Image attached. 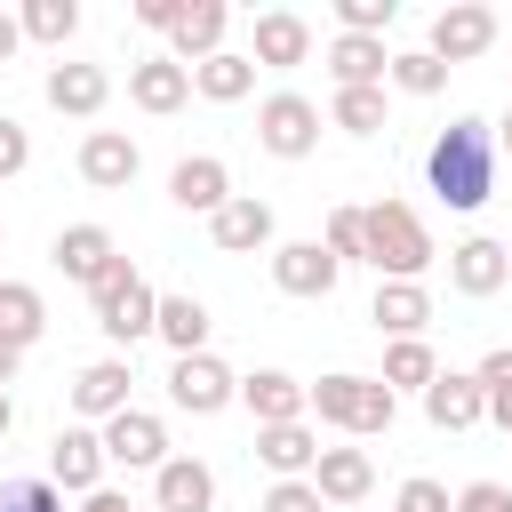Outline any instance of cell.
<instances>
[{"mask_svg": "<svg viewBox=\"0 0 512 512\" xmlns=\"http://www.w3.org/2000/svg\"><path fill=\"white\" fill-rule=\"evenodd\" d=\"M104 432H88V424H64L56 432V448H48V472H56V488H72V496H96L104 488Z\"/></svg>", "mask_w": 512, "mask_h": 512, "instance_id": "cell-9", "label": "cell"}, {"mask_svg": "<svg viewBox=\"0 0 512 512\" xmlns=\"http://www.w3.org/2000/svg\"><path fill=\"white\" fill-rule=\"evenodd\" d=\"M256 456H264L280 480H304V472L320 464V440H312L304 424H264V432H256Z\"/></svg>", "mask_w": 512, "mask_h": 512, "instance_id": "cell-28", "label": "cell"}, {"mask_svg": "<svg viewBox=\"0 0 512 512\" xmlns=\"http://www.w3.org/2000/svg\"><path fill=\"white\" fill-rule=\"evenodd\" d=\"M192 88L208 96V104H240L248 88H256V56H208V64H192Z\"/></svg>", "mask_w": 512, "mask_h": 512, "instance_id": "cell-30", "label": "cell"}, {"mask_svg": "<svg viewBox=\"0 0 512 512\" xmlns=\"http://www.w3.org/2000/svg\"><path fill=\"white\" fill-rule=\"evenodd\" d=\"M208 232H216V248H224V256H248V248H264V240H272V208H264L256 192H232V200L208 216Z\"/></svg>", "mask_w": 512, "mask_h": 512, "instance_id": "cell-19", "label": "cell"}, {"mask_svg": "<svg viewBox=\"0 0 512 512\" xmlns=\"http://www.w3.org/2000/svg\"><path fill=\"white\" fill-rule=\"evenodd\" d=\"M320 240H328L336 264H352V256L368 264V208H328V232H320Z\"/></svg>", "mask_w": 512, "mask_h": 512, "instance_id": "cell-34", "label": "cell"}, {"mask_svg": "<svg viewBox=\"0 0 512 512\" xmlns=\"http://www.w3.org/2000/svg\"><path fill=\"white\" fill-rule=\"evenodd\" d=\"M152 504L160 512H216V472L200 456H168L152 472Z\"/></svg>", "mask_w": 512, "mask_h": 512, "instance_id": "cell-15", "label": "cell"}, {"mask_svg": "<svg viewBox=\"0 0 512 512\" xmlns=\"http://www.w3.org/2000/svg\"><path fill=\"white\" fill-rule=\"evenodd\" d=\"M496 160H504V144H496V128L488 120H448L440 136H432V152H424V176H432V192L448 200V208H488V192H496Z\"/></svg>", "mask_w": 512, "mask_h": 512, "instance_id": "cell-1", "label": "cell"}, {"mask_svg": "<svg viewBox=\"0 0 512 512\" xmlns=\"http://www.w3.org/2000/svg\"><path fill=\"white\" fill-rule=\"evenodd\" d=\"M368 320L400 344V336H424V320H432V296H424V280H384L376 288V304H368Z\"/></svg>", "mask_w": 512, "mask_h": 512, "instance_id": "cell-23", "label": "cell"}, {"mask_svg": "<svg viewBox=\"0 0 512 512\" xmlns=\"http://www.w3.org/2000/svg\"><path fill=\"white\" fill-rule=\"evenodd\" d=\"M456 512H512V488H504V480H472V488L456 496Z\"/></svg>", "mask_w": 512, "mask_h": 512, "instance_id": "cell-41", "label": "cell"}, {"mask_svg": "<svg viewBox=\"0 0 512 512\" xmlns=\"http://www.w3.org/2000/svg\"><path fill=\"white\" fill-rule=\"evenodd\" d=\"M56 272L80 280V288H104V280L120 272L112 232H104V224H64V232H56Z\"/></svg>", "mask_w": 512, "mask_h": 512, "instance_id": "cell-8", "label": "cell"}, {"mask_svg": "<svg viewBox=\"0 0 512 512\" xmlns=\"http://www.w3.org/2000/svg\"><path fill=\"white\" fill-rule=\"evenodd\" d=\"M392 16H400L392 0H336V24H344V32H368V40H384Z\"/></svg>", "mask_w": 512, "mask_h": 512, "instance_id": "cell-36", "label": "cell"}, {"mask_svg": "<svg viewBox=\"0 0 512 512\" xmlns=\"http://www.w3.org/2000/svg\"><path fill=\"white\" fill-rule=\"evenodd\" d=\"M328 72H336V88H376V80L392 72V56H384V40H368V32H336V40H328Z\"/></svg>", "mask_w": 512, "mask_h": 512, "instance_id": "cell-24", "label": "cell"}, {"mask_svg": "<svg viewBox=\"0 0 512 512\" xmlns=\"http://www.w3.org/2000/svg\"><path fill=\"white\" fill-rule=\"evenodd\" d=\"M224 24H232V8H224V0H192V8H184V24L168 32V40H176V64L192 72V64L224 56Z\"/></svg>", "mask_w": 512, "mask_h": 512, "instance_id": "cell-21", "label": "cell"}, {"mask_svg": "<svg viewBox=\"0 0 512 512\" xmlns=\"http://www.w3.org/2000/svg\"><path fill=\"white\" fill-rule=\"evenodd\" d=\"M336 256H328V240H280L272 248V280H280V296H328L336 288Z\"/></svg>", "mask_w": 512, "mask_h": 512, "instance_id": "cell-10", "label": "cell"}, {"mask_svg": "<svg viewBox=\"0 0 512 512\" xmlns=\"http://www.w3.org/2000/svg\"><path fill=\"white\" fill-rule=\"evenodd\" d=\"M480 48H496V8L448 0V8L432 16V56H440V64H472Z\"/></svg>", "mask_w": 512, "mask_h": 512, "instance_id": "cell-7", "label": "cell"}, {"mask_svg": "<svg viewBox=\"0 0 512 512\" xmlns=\"http://www.w3.org/2000/svg\"><path fill=\"white\" fill-rule=\"evenodd\" d=\"M448 280H456L464 296H496V288L512 280V248H504V240H488V232H472V240H456V248H448Z\"/></svg>", "mask_w": 512, "mask_h": 512, "instance_id": "cell-13", "label": "cell"}, {"mask_svg": "<svg viewBox=\"0 0 512 512\" xmlns=\"http://www.w3.org/2000/svg\"><path fill=\"white\" fill-rule=\"evenodd\" d=\"M72 32H80V8H72V0H32V8H24V40H48V48H64Z\"/></svg>", "mask_w": 512, "mask_h": 512, "instance_id": "cell-33", "label": "cell"}, {"mask_svg": "<svg viewBox=\"0 0 512 512\" xmlns=\"http://www.w3.org/2000/svg\"><path fill=\"white\" fill-rule=\"evenodd\" d=\"M96 296V328L112 336V344H136V336H152V320H160V296L144 288V272L120 256V272L104 280V288H88Z\"/></svg>", "mask_w": 512, "mask_h": 512, "instance_id": "cell-4", "label": "cell"}, {"mask_svg": "<svg viewBox=\"0 0 512 512\" xmlns=\"http://www.w3.org/2000/svg\"><path fill=\"white\" fill-rule=\"evenodd\" d=\"M256 144H264L272 160H304V152L320 144V104L296 96V88L264 96V104H256Z\"/></svg>", "mask_w": 512, "mask_h": 512, "instance_id": "cell-5", "label": "cell"}, {"mask_svg": "<svg viewBox=\"0 0 512 512\" xmlns=\"http://www.w3.org/2000/svg\"><path fill=\"white\" fill-rule=\"evenodd\" d=\"M80 512H136V504H128V496H112V488H96V496H88Z\"/></svg>", "mask_w": 512, "mask_h": 512, "instance_id": "cell-46", "label": "cell"}, {"mask_svg": "<svg viewBox=\"0 0 512 512\" xmlns=\"http://www.w3.org/2000/svg\"><path fill=\"white\" fill-rule=\"evenodd\" d=\"M432 376H440V360H432V344H424V336H400V344L384 352V384H392V392H400V384L432 392Z\"/></svg>", "mask_w": 512, "mask_h": 512, "instance_id": "cell-31", "label": "cell"}, {"mask_svg": "<svg viewBox=\"0 0 512 512\" xmlns=\"http://www.w3.org/2000/svg\"><path fill=\"white\" fill-rule=\"evenodd\" d=\"M0 512H64V496H56V480H8Z\"/></svg>", "mask_w": 512, "mask_h": 512, "instance_id": "cell-37", "label": "cell"}, {"mask_svg": "<svg viewBox=\"0 0 512 512\" xmlns=\"http://www.w3.org/2000/svg\"><path fill=\"white\" fill-rule=\"evenodd\" d=\"M168 400H176V408H192V416H216V408H232V400H240V376H232L216 352H184V360L168 368Z\"/></svg>", "mask_w": 512, "mask_h": 512, "instance_id": "cell-6", "label": "cell"}, {"mask_svg": "<svg viewBox=\"0 0 512 512\" xmlns=\"http://www.w3.org/2000/svg\"><path fill=\"white\" fill-rule=\"evenodd\" d=\"M184 8H192V0H136V24H152V32H176V24H184Z\"/></svg>", "mask_w": 512, "mask_h": 512, "instance_id": "cell-42", "label": "cell"}, {"mask_svg": "<svg viewBox=\"0 0 512 512\" xmlns=\"http://www.w3.org/2000/svg\"><path fill=\"white\" fill-rule=\"evenodd\" d=\"M264 512H320V488L312 480H272L264 488Z\"/></svg>", "mask_w": 512, "mask_h": 512, "instance_id": "cell-39", "label": "cell"}, {"mask_svg": "<svg viewBox=\"0 0 512 512\" xmlns=\"http://www.w3.org/2000/svg\"><path fill=\"white\" fill-rule=\"evenodd\" d=\"M8 424H16V408H8V392H0V440H8Z\"/></svg>", "mask_w": 512, "mask_h": 512, "instance_id": "cell-48", "label": "cell"}, {"mask_svg": "<svg viewBox=\"0 0 512 512\" xmlns=\"http://www.w3.org/2000/svg\"><path fill=\"white\" fill-rule=\"evenodd\" d=\"M256 64H272V72H288V64H304L312 56V24L296 16V8H264L256 16V48H248Z\"/></svg>", "mask_w": 512, "mask_h": 512, "instance_id": "cell-18", "label": "cell"}, {"mask_svg": "<svg viewBox=\"0 0 512 512\" xmlns=\"http://www.w3.org/2000/svg\"><path fill=\"white\" fill-rule=\"evenodd\" d=\"M424 416H432L440 432H472V424L488 416V392H480V376H456V368H440V376H432V392H424Z\"/></svg>", "mask_w": 512, "mask_h": 512, "instance_id": "cell-17", "label": "cell"}, {"mask_svg": "<svg viewBox=\"0 0 512 512\" xmlns=\"http://www.w3.org/2000/svg\"><path fill=\"white\" fill-rule=\"evenodd\" d=\"M128 384H136V368H128V360H88V368L72 376V408H80V416H96V424H112V416L128 408Z\"/></svg>", "mask_w": 512, "mask_h": 512, "instance_id": "cell-16", "label": "cell"}, {"mask_svg": "<svg viewBox=\"0 0 512 512\" xmlns=\"http://www.w3.org/2000/svg\"><path fill=\"white\" fill-rule=\"evenodd\" d=\"M480 392H488V384H480ZM488 416H496V424L512 432V384H496V392H488Z\"/></svg>", "mask_w": 512, "mask_h": 512, "instance_id": "cell-45", "label": "cell"}, {"mask_svg": "<svg viewBox=\"0 0 512 512\" xmlns=\"http://www.w3.org/2000/svg\"><path fill=\"white\" fill-rule=\"evenodd\" d=\"M472 376H480V384H488V392H496V384H512V352H488V360H480V368H472Z\"/></svg>", "mask_w": 512, "mask_h": 512, "instance_id": "cell-43", "label": "cell"}, {"mask_svg": "<svg viewBox=\"0 0 512 512\" xmlns=\"http://www.w3.org/2000/svg\"><path fill=\"white\" fill-rule=\"evenodd\" d=\"M168 200H176V208H192V216H216V208L232 200V168H224L216 152H192V160H176V168H168Z\"/></svg>", "mask_w": 512, "mask_h": 512, "instance_id": "cell-12", "label": "cell"}, {"mask_svg": "<svg viewBox=\"0 0 512 512\" xmlns=\"http://www.w3.org/2000/svg\"><path fill=\"white\" fill-rule=\"evenodd\" d=\"M312 488H320V504H360V496L376 488V464H368V448H320V464H312Z\"/></svg>", "mask_w": 512, "mask_h": 512, "instance_id": "cell-20", "label": "cell"}, {"mask_svg": "<svg viewBox=\"0 0 512 512\" xmlns=\"http://www.w3.org/2000/svg\"><path fill=\"white\" fill-rule=\"evenodd\" d=\"M328 112H336L344 136H376V128H384V88H336Z\"/></svg>", "mask_w": 512, "mask_h": 512, "instance_id": "cell-32", "label": "cell"}, {"mask_svg": "<svg viewBox=\"0 0 512 512\" xmlns=\"http://www.w3.org/2000/svg\"><path fill=\"white\" fill-rule=\"evenodd\" d=\"M240 400H248L256 432H264V424H304V408H312V384H296L288 368H256V376H240Z\"/></svg>", "mask_w": 512, "mask_h": 512, "instance_id": "cell-11", "label": "cell"}, {"mask_svg": "<svg viewBox=\"0 0 512 512\" xmlns=\"http://www.w3.org/2000/svg\"><path fill=\"white\" fill-rule=\"evenodd\" d=\"M392 512H456V504H448V488H440V480H424V472H416V480H400Z\"/></svg>", "mask_w": 512, "mask_h": 512, "instance_id": "cell-38", "label": "cell"}, {"mask_svg": "<svg viewBox=\"0 0 512 512\" xmlns=\"http://www.w3.org/2000/svg\"><path fill=\"white\" fill-rule=\"evenodd\" d=\"M496 144H504V152H512V112H504V128H496Z\"/></svg>", "mask_w": 512, "mask_h": 512, "instance_id": "cell-49", "label": "cell"}, {"mask_svg": "<svg viewBox=\"0 0 512 512\" xmlns=\"http://www.w3.org/2000/svg\"><path fill=\"white\" fill-rule=\"evenodd\" d=\"M208 328H216V320H208V304H200V296H160L152 336H160L176 360H184V352H208Z\"/></svg>", "mask_w": 512, "mask_h": 512, "instance_id": "cell-27", "label": "cell"}, {"mask_svg": "<svg viewBox=\"0 0 512 512\" xmlns=\"http://www.w3.org/2000/svg\"><path fill=\"white\" fill-rule=\"evenodd\" d=\"M104 96H112L104 64H56V72H48V104H56V112H72V120H96V112H104Z\"/></svg>", "mask_w": 512, "mask_h": 512, "instance_id": "cell-25", "label": "cell"}, {"mask_svg": "<svg viewBox=\"0 0 512 512\" xmlns=\"http://www.w3.org/2000/svg\"><path fill=\"white\" fill-rule=\"evenodd\" d=\"M312 416L336 424V432H352V440H376V432H392L400 400H392L384 376H320L312 384Z\"/></svg>", "mask_w": 512, "mask_h": 512, "instance_id": "cell-2", "label": "cell"}, {"mask_svg": "<svg viewBox=\"0 0 512 512\" xmlns=\"http://www.w3.org/2000/svg\"><path fill=\"white\" fill-rule=\"evenodd\" d=\"M432 256H440V248H432V232H424V216H416L408 200H376V208H368V264H376L384 280H416Z\"/></svg>", "mask_w": 512, "mask_h": 512, "instance_id": "cell-3", "label": "cell"}, {"mask_svg": "<svg viewBox=\"0 0 512 512\" xmlns=\"http://www.w3.org/2000/svg\"><path fill=\"white\" fill-rule=\"evenodd\" d=\"M40 328H48V304H40V288H24V280H0V344H40Z\"/></svg>", "mask_w": 512, "mask_h": 512, "instance_id": "cell-29", "label": "cell"}, {"mask_svg": "<svg viewBox=\"0 0 512 512\" xmlns=\"http://www.w3.org/2000/svg\"><path fill=\"white\" fill-rule=\"evenodd\" d=\"M104 456H112V464H128V472H136V464H152V472H160V464H168V424H160V416H144V408H120V416L104 424Z\"/></svg>", "mask_w": 512, "mask_h": 512, "instance_id": "cell-14", "label": "cell"}, {"mask_svg": "<svg viewBox=\"0 0 512 512\" xmlns=\"http://www.w3.org/2000/svg\"><path fill=\"white\" fill-rule=\"evenodd\" d=\"M24 160H32V136H24V120H8V112H0V184H8V176H24Z\"/></svg>", "mask_w": 512, "mask_h": 512, "instance_id": "cell-40", "label": "cell"}, {"mask_svg": "<svg viewBox=\"0 0 512 512\" xmlns=\"http://www.w3.org/2000/svg\"><path fill=\"white\" fill-rule=\"evenodd\" d=\"M16 48H24V16H8V8H0V64H8Z\"/></svg>", "mask_w": 512, "mask_h": 512, "instance_id": "cell-44", "label": "cell"}, {"mask_svg": "<svg viewBox=\"0 0 512 512\" xmlns=\"http://www.w3.org/2000/svg\"><path fill=\"white\" fill-rule=\"evenodd\" d=\"M392 80H400L408 96H440V88H448V64H440L432 48H408V56H392Z\"/></svg>", "mask_w": 512, "mask_h": 512, "instance_id": "cell-35", "label": "cell"}, {"mask_svg": "<svg viewBox=\"0 0 512 512\" xmlns=\"http://www.w3.org/2000/svg\"><path fill=\"white\" fill-rule=\"evenodd\" d=\"M80 176H88L96 192H120V184L136 176V144H128L120 128H88V144H80Z\"/></svg>", "mask_w": 512, "mask_h": 512, "instance_id": "cell-26", "label": "cell"}, {"mask_svg": "<svg viewBox=\"0 0 512 512\" xmlns=\"http://www.w3.org/2000/svg\"><path fill=\"white\" fill-rule=\"evenodd\" d=\"M16 360H24V352H16V344H0V392L16 384Z\"/></svg>", "mask_w": 512, "mask_h": 512, "instance_id": "cell-47", "label": "cell"}, {"mask_svg": "<svg viewBox=\"0 0 512 512\" xmlns=\"http://www.w3.org/2000/svg\"><path fill=\"white\" fill-rule=\"evenodd\" d=\"M128 96H136L144 112H184V104H192V72H184L176 56H144V64L128 72Z\"/></svg>", "mask_w": 512, "mask_h": 512, "instance_id": "cell-22", "label": "cell"}]
</instances>
